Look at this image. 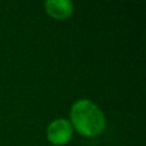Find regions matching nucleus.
<instances>
[{
    "label": "nucleus",
    "instance_id": "obj_3",
    "mask_svg": "<svg viewBox=\"0 0 146 146\" xmlns=\"http://www.w3.org/2000/svg\"><path fill=\"white\" fill-rule=\"evenodd\" d=\"M45 9L54 19H66L73 13V4L69 0H48L45 3Z\"/></svg>",
    "mask_w": 146,
    "mask_h": 146
},
{
    "label": "nucleus",
    "instance_id": "obj_2",
    "mask_svg": "<svg viewBox=\"0 0 146 146\" xmlns=\"http://www.w3.org/2000/svg\"><path fill=\"white\" fill-rule=\"evenodd\" d=\"M72 135H73V127L71 122L64 118L54 119L53 122L49 123L48 129H46L48 140L53 145L56 146L68 144L72 140Z\"/></svg>",
    "mask_w": 146,
    "mask_h": 146
},
{
    "label": "nucleus",
    "instance_id": "obj_1",
    "mask_svg": "<svg viewBox=\"0 0 146 146\" xmlns=\"http://www.w3.org/2000/svg\"><path fill=\"white\" fill-rule=\"evenodd\" d=\"M69 114L72 127L85 137L98 136L105 128V117L103 111L91 100H77L72 105Z\"/></svg>",
    "mask_w": 146,
    "mask_h": 146
}]
</instances>
